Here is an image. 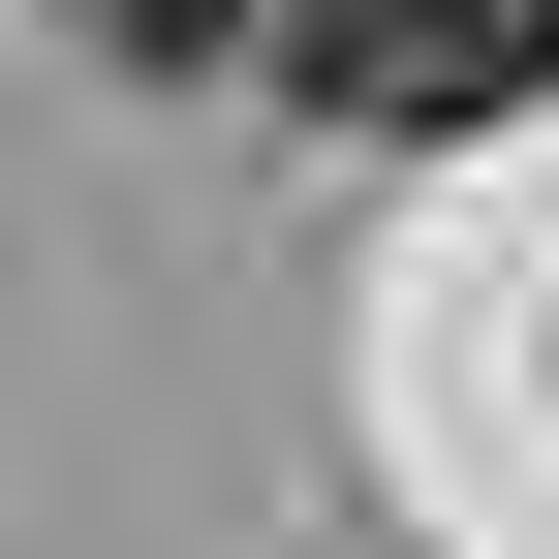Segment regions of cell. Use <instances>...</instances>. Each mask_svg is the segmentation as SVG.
Wrapping results in <instances>:
<instances>
[{
    "mask_svg": "<svg viewBox=\"0 0 559 559\" xmlns=\"http://www.w3.org/2000/svg\"><path fill=\"white\" fill-rule=\"evenodd\" d=\"M94 32H124V62H249L280 0H94Z\"/></svg>",
    "mask_w": 559,
    "mask_h": 559,
    "instance_id": "cell-2",
    "label": "cell"
},
{
    "mask_svg": "<svg viewBox=\"0 0 559 559\" xmlns=\"http://www.w3.org/2000/svg\"><path fill=\"white\" fill-rule=\"evenodd\" d=\"M249 62H311L342 124H498V94H559V0H280Z\"/></svg>",
    "mask_w": 559,
    "mask_h": 559,
    "instance_id": "cell-1",
    "label": "cell"
}]
</instances>
